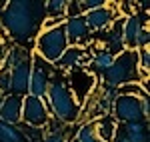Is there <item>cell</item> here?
Here are the masks:
<instances>
[{
    "label": "cell",
    "mask_w": 150,
    "mask_h": 142,
    "mask_svg": "<svg viewBox=\"0 0 150 142\" xmlns=\"http://www.w3.org/2000/svg\"><path fill=\"white\" fill-rule=\"evenodd\" d=\"M120 128L124 130L128 142H150L146 122H130V124H120Z\"/></svg>",
    "instance_id": "21"
},
{
    "label": "cell",
    "mask_w": 150,
    "mask_h": 142,
    "mask_svg": "<svg viewBox=\"0 0 150 142\" xmlns=\"http://www.w3.org/2000/svg\"><path fill=\"white\" fill-rule=\"evenodd\" d=\"M42 8H44V18L64 20L66 18L68 2L66 0H48V2H42Z\"/></svg>",
    "instance_id": "22"
},
{
    "label": "cell",
    "mask_w": 150,
    "mask_h": 142,
    "mask_svg": "<svg viewBox=\"0 0 150 142\" xmlns=\"http://www.w3.org/2000/svg\"><path fill=\"white\" fill-rule=\"evenodd\" d=\"M0 142H22V136L16 126L0 124Z\"/></svg>",
    "instance_id": "24"
},
{
    "label": "cell",
    "mask_w": 150,
    "mask_h": 142,
    "mask_svg": "<svg viewBox=\"0 0 150 142\" xmlns=\"http://www.w3.org/2000/svg\"><path fill=\"white\" fill-rule=\"evenodd\" d=\"M146 98V96H144ZM110 116L118 124H130V122H146L142 112V98L134 94H118L112 104Z\"/></svg>",
    "instance_id": "6"
},
{
    "label": "cell",
    "mask_w": 150,
    "mask_h": 142,
    "mask_svg": "<svg viewBox=\"0 0 150 142\" xmlns=\"http://www.w3.org/2000/svg\"><path fill=\"white\" fill-rule=\"evenodd\" d=\"M0 92L2 94H10V74L2 66L0 68Z\"/></svg>",
    "instance_id": "27"
},
{
    "label": "cell",
    "mask_w": 150,
    "mask_h": 142,
    "mask_svg": "<svg viewBox=\"0 0 150 142\" xmlns=\"http://www.w3.org/2000/svg\"><path fill=\"white\" fill-rule=\"evenodd\" d=\"M4 54H6V48H4L2 42H0V68H2V62H4Z\"/></svg>",
    "instance_id": "29"
},
{
    "label": "cell",
    "mask_w": 150,
    "mask_h": 142,
    "mask_svg": "<svg viewBox=\"0 0 150 142\" xmlns=\"http://www.w3.org/2000/svg\"><path fill=\"white\" fill-rule=\"evenodd\" d=\"M66 48H68V40H66L62 24L40 28L38 34L34 36V56L42 58L44 62L52 64V66L64 54Z\"/></svg>",
    "instance_id": "4"
},
{
    "label": "cell",
    "mask_w": 150,
    "mask_h": 142,
    "mask_svg": "<svg viewBox=\"0 0 150 142\" xmlns=\"http://www.w3.org/2000/svg\"><path fill=\"white\" fill-rule=\"evenodd\" d=\"M104 4H106L104 0H80V2H78V8H80V12L84 14V12H88V10L100 8V6H104Z\"/></svg>",
    "instance_id": "28"
},
{
    "label": "cell",
    "mask_w": 150,
    "mask_h": 142,
    "mask_svg": "<svg viewBox=\"0 0 150 142\" xmlns=\"http://www.w3.org/2000/svg\"><path fill=\"white\" fill-rule=\"evenodd\" d=\"M136 60H138V68L142 72V76H148L150 70V46L136 50Z\"/></svg>",
    "instance_id": "26"
},
{
    "label": "cell",
    "mask_w": 150,
    "mask_h": 142,
    "mask_svg": "<svg viewBox=\"0 0 150 142\" xmlns=\"http://www.w3.org/2000/svg\"><path fill=\"white\" fill-rule=\"evenodd\" d=\"M88 50H90V58H88V70H90L94 76L98 78L102 72L108 70V66L112 64L114 56H112L108 50H104L102 46L94 44V42L88 46Z\"/></svg>",
    "instance_id": "17"
},
{
    "label": "cell",
    "mask_w": 150,
    "mask_h": 142,
    "mask_svg": "<svg viewBox=\"0 0 150 142\" xmlns=\"http://www.w3.org/2000/svg\"><path fill=\"white\" fill-rule=\"evenodd\" d=\"M22 118V96L6 94L4 102L0 104V124L18 126Z\"/></svg>",
    "instance_id": "14"
},
{
    "label": "cell",
    "mask_w": 150,
    "mask_h": 142,
    "mask_svg": "<svg viewBox=\"0 0 150 142\" xmlns=\"http://www.w3.org/2000/svg\"><path fill=\"white\" fill-rule=\"evenodd\" d=\"M66 82H68V88L72 90L74 98L78 100V104H84L86 98L92 94V90L98 84V78L94 76L88 68H80V70H74L66 74Z\"/></svg>",
    "instance_id": "10"
},
{
    "label": "cell",
    "mask_w": 150,
    "mask_h": 142,
    "mask_svg": "<svg viewBox=\"0 0 150 142\" xmlns=\"http://www.w3.org/2000/svg\"><path fill=\"white\" fill-rule=\"evenodd\" d=\"M142 80H144V76L138 68L136 50H124L118 56H114L108 70L102 72L98 78L100 84L112 86V88H120L126 84H142Z\"/></svg>",
    "instance_id": "3"
},
{
    "label": "cell",
    "mask_w": 150,
    "mask_h": 142,
    "mask_svg": "<svg viewBox=\"0 0 150 142\" xmlns=\"http://www.w3.org/2000/svg\"><path fill=\"white\" fill-rule=\"evenodd\" d=\"M94 44H98L104 50H108L112 56H118L120 52H124L126 46H124V38H122V18L114 20V24L108 30L100 32V38H96Z\"/></svg>",
    "instance_id": "13"
},
{
    "label": "cell",
    "mask_w": 150,
    "mask_h": 142,
    "mask_svg": "<svg viewBox=\"0 0 150 142\" xmlns=\"http://www.w3.org/2000/svg\"><path fill=\"white\" fill-rule=\"evenodd\" d=\"M62 28H64V34L68 40V46H90L94 42L92 32H90L88 24L84 20V14L66 16L64 22H62Z\"/></svg>",
    "instance_id": "9"
},
{
    "label": "cell",
    "mask_w": 150,
    "mask_h": 142,
    "mask_svg": "<svg viewBox=\"0 0 150 142\" xmlns=\"http://www.w3.org/2000/svg\"><path fill=\"white\" fill-rule=\"evenodd\" d=\"M40 142H70L68 138V126L60 124L56 120H50L48 126L42 130Z\"/></svg>",
    "instance_id": "20"
},
{
    "label": "cell",
    "mask_w": 150,
    "mask_h": 142,
    "mask_svg": "<svg viewBox=\"0 0 150 142\" xmlns=\"http://www.w3.org/2000/svg\"><path fill=\"white\" fill-rule=\"evenodd\" d=\"M72 142H100L98 134H96V128H94V120H84L76 128Z\"/></svg>",
    "instance_id": "23"
},
{
    "label": "cell",
    "mask_w": 150,
    "mask_h": 142,
    "mask_svg": "<svg viewBox=\"0 0 150 142\" xmlns=\"http://www.w3.org/2000/svg\"><path fill=\"white\" fill-rule=\"evenodd\" d=\"M4 98H6V94H2V92H0V104L4 102Z\"/></svg>",
    "instance_id": "30"
},
{
    "label": "cell",
    "mask_w": 150,
    "mask_h": 142,
    "mask_svg": "<svg viewBox=\"0 0 150 142\" xmlns=\"http://www.w3.org/2000/svg\"><path fill=\"white\" fill-rule=\"evenodd\" d=\"M88 58H90V50L88 46H68L64 50V54L54 62V68L60 74H70L80 68H88Z\"/></svg>",
    "instance_id": "12"
},
{
    "label": "cell",
    "mask_w": 150,
    "mask_h": 142,
    "mask_svg": "<svg viewBox=\"0 0 150 142\" xmlns=\"http://www.w3.org/2000/svg\"><path fill=\"white\" fill-rule=\"evenodd\" d=\"M50 120H52L50 112H48L46 102L42 98H34L30 94L22 96V118H20V124L32 126V128H46Z\"/></svg>",
    "instance_id": "8"
},
{
    "label": "cell",
    "mask_w": 150,
    "mask_h": 142,
    "mask_svg": "<svg viewBox=\"0 0 150 142\" xmlns=\"http://www.w3.org/2000/svg\"><path fill=\"white\" fill-rule=\"evenodd\" d=\"M56 74V68L52 64L44 62L42 58H38L32 54V64H30V80H28V94L34 98H42L48 92V86L52 76Z\"/></svg>",
    "instance_id": "7"
},
{
    "label": "cell",
    "mask_w": 150,
    "mask_h": 142,
    "mask_svg": "<svg viewBox=\"0 0 150 142\" xmlns=\"http://www.w3.org/2000/svg\"><path fill=\"white\" fill-rule=\"evenodd\" d=\"M30 60H32V52L24 46V44H12L10 48H6L2 66L4 68H12V66L22 64V62H30Z\"/></svg>",
    "instance_id": "18"
},
{
    "label": "cell",
    "mask_w": 150,
    "mask_h": 142,
    "mask_svg": "<svg viewBox=\"0 0 150 142\" xmlns=\"http://www.w3.org/2000/svg\"><path fill=\"white\" fill-rule=\"evenodd\" d=\"M44 102H46V108L50 112V118L64 124V126H70V124L80 120L82 106L78 104V100L74 98L72 90L68 88L66 76L60 74V72H56L52 76L48 92L44 96Z\"/></svg>",
    "instance_id": "2"
},
{
    "label": "cell",
    "mask_w": 150,
    "mask_h": 142,
    "mask_svg": "<svg viewBox=\"0 0 150 142\" xmlns=\"http://www.w3.org/2000/svg\"><path fill=\"white\" fill-rule=\"evenodd\" d=\"M120 94L118 88H112V86H104V84H96V88L92 90V94L86 98V102L82 104V114L80 120H96L100 116H106L110 114L112 110V104H114L116 96Z\"/></svg>",
    "instance_id": "5"
},
{
    "label": "cell",
    "mask_w": 150,
    "mask_h": 142,
    "mask_svg": "<svg viewBox=\"0 0 150 142\" xmlns=\"http://www.w3.org/2000/svg\"><path fill=\"white\" fill-rule=\"evenodd\" d=\"M146 26H148V22H144V16L136 14V12L126 16V18H122V38H124L126 50H134L136 38H138V34Z\"/></svg>",
    "instance_id": "15"
},
{
    "label": "cell",
    "mask_w": 150,
    "mask_h": 142,
    "mask_svg": "<svg viewBox=\"0 0 150 142\" xmlns=\"http://www.w3.org/2000/svg\"><path fill=\"white\" fill-rule=\"evenodd\" d=\"M16 128H18L22 138H26V140H30V142H40L42 130H44V128H32V126H26V124H18Z\"/></svg>",
    "instance_id": "25"
},
{
    "label": "cell",
    "mask_w": 150,
    "mask_h": 142,
    "mask_svg": "<svg viewBox=\"0 0 150 142\" xmlns=\"http://www.w3.org/2000/svg\"><path fill=\"white\" fill-rule=\"evenodd\" d=\"M30 62H22L18 66L6 68L10 74V94L16 96H26L28 94V80H30Z\"/></svg>",
    "instance_id": "16"
},
{
    "label": "cell",
    "mask_w": 150,
    "mask_h": 142,
    "mask_svg": "<svg viewBox=\"0 0 150 142\" xmlns=\"http://www.w3.org/2000/svg\"><path fill=\"white\" fill-rule=\"evenodd\" d=\"M94 128H96V134H98L100 142H112L116 128H118V122L110 114H106V116H100V118L94 120Z\"/></svg>",
    "instance_id": "19"
},
{
    "label": "cell",
    "mask_w": 150,
    "mask_h": 142,
    "mask_svg": "<svg viewBox=\"0 0 150 142\" xmlns=\"http://www.w3.org/2000/svg\"><path fill=\"white\" fill-rule=\"evenodd\" d=\"M120 18V14H118V8H116L114 2H106L104 6L100 8H94V10H88L84 12V20L88 24V28H90V32H96V34H100L104 30H108L114 20Z\"/></svg>",
    "instance_id": "11"
},
{
    "label": "cell",
    "mask_w": 150,
    "mask_h": 142,
    "mask_svg": "<svg viewBox=\"0 0 150 142\" xmlns=\"http://www.w3.org/2000/svg\"><path fill=\"white\" fill-rule=\"evenodd\" d=\"M70 142H72V140H70Z\"/></svg>",
    "instance_id": "31"
},
{
    "label": "cell",
    "mask_w": 150,
    "mask_h": 142,
    "mask_svg": "<svg viewBox=\"0 0 150 142\" xmlns=\"http://www.w3.org/2000/svg\"><path fill=\"white\" fill-rule=\"evenodd\" d=\"M44 22L42 2L32 0H12L2 8V24L6 32L18 42L34 40Z\"/></svg>",
    "instance_id": "1"
}]
</instances>
